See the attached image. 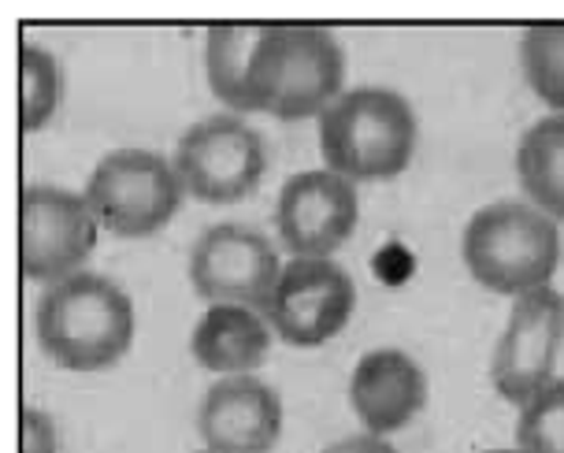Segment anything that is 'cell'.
Here are the masks:
<instances>
[{"label": "cell", "instance_id": "e0dca14e", "mask_svg": "<svg viewBox=\"0 0 564 453\" xmlns=\"http://www.w3.org/2000/svg\"><path fill=\"white\" fill-rule=\"evenodd\" d=\"M59 64L45 45H19V127L23 134L42 130L59 108Z\"/></svg>", "mask_w": 564, "mask_h": 453}, {"label": "cell", "instance_id": "3957f363", "mask_svg": "<svg viewBox=\"0 0 564 453\" xmlns=\"http://www.w3.org/2000/svg\"><path fill=\"white\" fill-rule=\"evenodd\" d=\"M346 53L324 26H268L249 67V112L275 119L324 116L341 97Z\"/></svg>", "mask_w": 564, "mask_h": 453}, {"label": "cell", "instance_id": "9a60e30c", "mask_svg": "<svg viewBox=\"0 0 564 453\" xmlns=\"http://www.w3.org/2000/svg\"><path fill=\"white\" fill-rule=\"evenodd\" d=\"M517 175L531 205L550 219H564V112L523 130L517 145Z\"/></svg>", "mask_w": 564, "mask_h": 453}, {"label": "cell", "instance_id": "5bb4252c", "mask_svg": "<svg viewBox=\"0 0 564 453\" xmlns=\"http://www.w3.org/2000/svg\"><path fill=\"white\" fill-rule=\"evenodd\" d=\"M271 324L249 305H208L189 335V354L216 376H253L268 360Z\"/></svg>", "mask_w": 564, "mask_h": 453}, {"label": "cell", "instance_id": "2e32d148", "mask_svg": "<svg viewBox=\"0 0 564 453\" xmlns=\"http://www.w3.org/2000/svg\"><path fill=\"white\" fill-rule=\"evenodd\" d=\"M268 26L216 23L205 37V75L212 94L235 112H249V67Z\"/></svg>", "mask_w": 564, "mask_h": 453}, {"label": "cell", "instance_id": "ac0fdd59", "mask_svg": "<svg viewBox=\"0 0 564 453\" xmlns=\"http://www.w3.org/2000/svg\"><path fill=\"white\" fill-rule=\"evenodd\" d=\"M520 64L531 94L553 112H564V23H542L523 30Z\"/></svg>", "mask_w": 564, "mask_h": 453}, {"label": "cell", "instance_id": "5b68a950", "mask_svg": "<svg viewBox=\"0 0 564 453\" xmlns=\"http://www.w3.org/2000/svg\"><path fill=\"white\" fill-rule=\"evenodd\" d=\"M83 197L116 238H149L175 219L186 186L175 164L153 149H116L89 171Z\"/></svg>", "mask_w": 564, "mask_h": 453}, {"label": "cell", "instance_id": "7a4b0ae2", "mask_svg": "<svg viewBox=\"0 0 564 453\" xmlns=\"http://www.w3.org/2000/svg\"><path fill=\"white\" fill-rule=\"evenodd\" d=\"M416 142V112L398 89L387 86L346 89L319 116L324 164L349 183H379L401 175L412 164Z\"/></svg>", "mask_w": 564, "mask_h": 453}, {"label": "cell", "instance_id": "603a6c76", "mask_svg": "<svg viewBox=\"0 0 564 453\" xmlns=\"http://www.w3.org/2000/svg\"><path fill=\"white\" fill-rule=\"evenodd\" d=\"M197 453H216V450H197Z\"/></svg>", "mask_w": 564, "mask_h": 453}, {"label": "cell", "instance_id": "277c9868", "mask_svg": "<svg viewBox=\"0 0 564 453\" xmlns=\"http://www.w3.org/2000/svg\"><path fill=\"white\" fill-rule=\"evenodd\" d=\"M460 254L479 287L490 294L520 298L550 287L561 265L557 219L523 201H494L468 219Z\"/></svg>", "mask_w": 564, "mask_h": 453}, {"label": "cell", "instance_id": "6da1fadb", "mask_svg": "<svg viewBox=\"0 0 564 453\" xmlns=\"http://www.w3.org/2000/svg\"><path fill=\"white\" fill-rule=\"evenodd\" d=\"M37 346L67 371H105L134 342V301L97 271H78L45 287L34 312Z\"/></svg>", "mask_w": 564, "mask_h": 453}, {"label": "cell", "instance_id": "8fae6325", "mask_svg": "<svg viewBox=\"0 0 564 453\" xmlns=\"http://www.w3.org/2000/svg\"><path fill=\"white\" fill-rule=\"evenodd\" d=\"M360 224L357 183L327 168L297 171L286 179L275 205V227L282 246L294 257H330L349 241Z\"/></svg>", "mask_w": 564, "mask_h": 453}, {"label": "cell", "instance_id": "d6986e66", "mask_svg": "<svg viewBox=\"0 0 564 453\" xmlns=\"http://www.w3.org/2000/svg\"><path fill=\"white\" fill-rule=\"evenodd\" d=\"M520 453H564V379L542 387L517 420Z\"/></svg>", "mask_w": 564, "mask_h": 453}, {"label": "cell", "instance_id": "8992f818", "mask_svg": "<svg viewBox=\"0 0 564 453\" xmlns=\"http://www.w3.org/2000/svg\"><path fill=\"white\" fill-rule=\"evenodd\" d=\"M171 164L189 197L205 205H235L253 194L264 179L268 145L264 134L238 112H219L197 119L178 138Z\"/></svg>", "mask_w": 564, "mask_h": 453}, {"label": "cell", "instance_id": "7c38bea8", "mask_svg": "<svg viewBox=\"0 0 564 453\" xmlns=\"http://www.w3.org/2000/svg\"><path fill=\"white\" fill-rule=\"evenodd\" d=\"M197 431L205 450L268 453L282 435V398L257 376H219L200 398Z\"/></svg>", "mask_w": 564, "mask_h": 453}, {"label": "cell", "instance_id": "4fadbf2b", "mask_svg": "<svg viewBox=\"0 0 564 453\" xmlns=\"http://www.w3.org/2000/svg\"><path fill=\"white\" fill-rule=\"evenodd\" d=\"M349 406L368 435H394L427 406V376L401 349H371L349 376Z\"/></svg>", "mask_w": 564, "mask_h": 453}, {"label": "cell", "instance_id": "30bf717a", "mask_svg": "<svg viewBox=\"0 0 564 453\" xmlns=\"http://www.w3.org/2000/svg\"><path fill=\"white\" fill-rule=\"evenodd\" d=\"M564 346V294L553 287L512 298L506 331L494 346L490 379L509 406H528L553 382L557 354Z\"/></svg>", "mask_w": 564, "mask_h": 453}, {"label": "cell", "instance_id": "7402d4cb", "mask_svg": "<svg viewBox=\"0 0 564 453\" xmlns=\"http://www.w3.org/2000/svg\"><path fill=\"white\" fill-rule=\"evenodd\" d=\"M482 453H520V450H482Z\"/></svg>", "mask_w": 564, "mask_h": 453}, {"label": "cell", "instance_id": "44dd1931", "mask_svg": "<svg viewBox=\"0 0 564 453\" xmlns=\"http://www.w3.org/2000/svg\"><path fill=\"white\" fill-rule=\"evenodd\" d=\"M324 453H398L394 446H390V439H382V435H349V439H341L335 442V446H327Z\"/></svg>", "mask_w": 564, "mask_h": 453}, {"label": "cell", "instance_id": "52a82bcc", "mask_svg": "<svg viewBox=\"0 0 564 453\" xmlns=\"http://www.w3.org/2000/svg\"><path fill=\"white\" fill-rule=\"evenodd\" d=\"M97 216L86 197L64 186L30 183L19 194V271L26 283L53 287L78 276L97 249Z\"/></svg>", "mask_w": 564, "mask_h": 453}, {"label": "cell", "instance_id": "ba28073f", "mask_svg": "<svg viewBox=\"0 0 564 453\" xmlns=\"http://www.w3.org/2000/svg\"><path fill=\"white\" fill-rule=\"evenodd\" d=\"M357 309V287L349 271L330 257H294L260 309L271 331L297 349H316L349 324Z\"/></svg>", "mask_w": 564, "mask_h": 453}, {"label": "cell", "instance_id": "9c48e42d", "mask_svg": "<svg viewBox=\"0 0 564 453\" xmlns=\"http://www.w3.org/2000/svg\"><path fill=\"white\" fill-rule=\"evenodd\" d=\"M282 276V260L264 230L235 224H212L189 249V283L208 305L264 309Z\"/></svg>", "mask_w": 564, "mask_h": 453}, {"label": "cell", "instance_id": "ffe728a7", "mask_svg": "<svg viewBox=\"0 0 564 453\" xmlns=\"http://www.w3.org/2000/svg\"><path fill=\"white\" fill-rule=\"evenodd\" d=\"M19 453H59L56 420L45 409L26 406L19 412Z\"/></svg>", "mask_w": 564, "mask_h": 453}]
</instances>
